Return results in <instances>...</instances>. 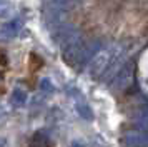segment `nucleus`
Returning a JSON list of instances; mask_svg holds the SVG:
<instances>
[{
    "instance_id": "f257e3e1",
    "label": "nucleus",
    "mask_w": 148,
    "mask_h": 147,
    "mask_svg": "<svg viewBox=\"0 0 148 147\" xmlns=\"http://www.w3.org/2000/svg\"><path fill=\"white\" fill-rule=\"evenodd\" d=\"M125 50L118 45L101 49L100 52H97L90 60L88 74L90 77L100 80V82H110L115 77V74L118 72L123 64H125Z\"/></svg>"
},
{
    "instance_id": "f03ea898",
    "label": "nucleus",
    "mask_w": 148,
    "mask_h": 147,
    "mask_svg": "<svg viewBox=\"0 0 148 147\" xmlns=\"http://www.w3.org/2000/svg\"><path fill=\"white\" fill-rule=\"evenodd\" d=\"M72 0H50L45 8H43V19H45V25L47 28H55L65 22V15L70 12L72 8Z\"/></svg>"
},
{
    "instance_id": "7ed1b4c3",
    "label": "nucleus",
    "mask_w": 148,
    "mask_h": 147,
    "mask_svg": "<svg viewBox=\"0 0 148 147\" xmlns=\"http://www.w3.org/2000/svg\"><path fill=\"white\" fill-rule=\"evenodd\" d=\"M110 89L113 92H125L133 82V62L125 60V64L118 69V72L115 74V77L110 80Z\"/></svg>"
},
{
    "instance_id": "20e7f679",
    "label": "nucleus",
    "mask_w": 148,
    "mask_h": 147,
    "mask_svg": "<svg viewBox=\"0 0 148 147\" xmlns=\"http://www.w3.org/2000/svg\"><path fill=\"white\" fill-rule=\"evenodd\" d=\"M123 142L127 146H141L145 147L148 146V132L143 130V129H135V130H128L125 135H123Z\"/></svg>"
},
{
    "instance_id": "39448f33",
    "label": "nucleus",
    "mask_w": 148,
    "mask_h": 147,
    "mask_svg": "<svg viewBox=\"0 0 148 147\" xmlns=\"http://www.w3.org/2000/svg\"><path fill=\"white\" fill-rule=\"evenodd\" d=\"M20 30H22L20 19H14L12 22L5 24V25L0 28V37H2V39H12V37H15Z\"/></svg>"
},
{
    "instance_id": "423d86ee",
    "label": "nucleus",
    "mask_w": 148,
    "mask_h": 147,
    "mask_svg": "<svg viewBox=\"0 0 148 147\" xmlns=\"http://www.w3.org/2000/svg\"><path fill=\"white\" fill-rule=\"evenodd\" d=\"M136 126L148 132V109H145V110L141 112L140 117H136Z\"/></svg>"
},
{
    "instance_id": "0eeeda50",
    "label": "nucleus",
    "mask_w": 148,
    "mask_h": 147,
    "mask_svg": "<svg viewBox=\"0 0 148 147\" xmlns=\"http://www.w3.org/2000/svg\"><path fill=\"white\" fill-rule=\"evenodd\" d=\"M15 104H22V102H25V94L20 92V90H15L14 92V99H12Z\"/></svg>"
}]
</instances>
